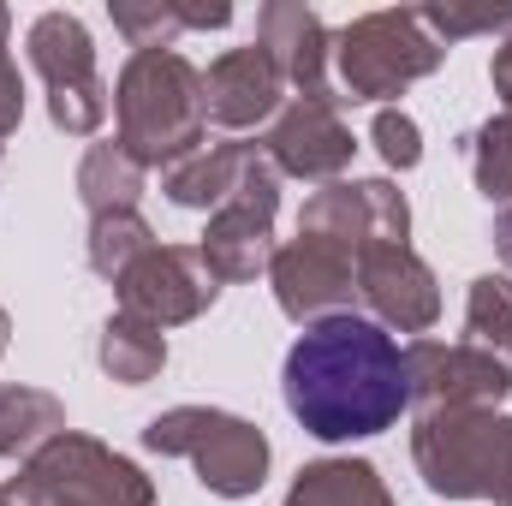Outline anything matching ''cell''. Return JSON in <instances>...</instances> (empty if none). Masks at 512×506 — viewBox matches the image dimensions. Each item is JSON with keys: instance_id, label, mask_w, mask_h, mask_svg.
Instances as JSON below:
<instances>
[{"instance_id": "cell-16", "label": "cell", "mask_w": 512, "mask_h": 506, "mask_svg": "<svg viewBox=\"0 0 512 506\" xmlns=\"http://www.w3.org/2000/svg\"><path fill=\"white\" fill-rule=\"evenodd\" d=\"M286 108V78L274 72V60L262 48H227L209 60L203 72V114L209 126H227V131H251L268 126L274 114Z\"/></svg>"}, {"instance_id": "cell-17", "label": "cell", "mask_w": 512, "mask_h": 506, "mask_svg": "<svg viewBox=\"0 0 512 506\" xmlns=\"http://www.w3.org/2000/svg\"><path fill=\"white\" fill-rule=\"evenodd\" d=\"M256 161H262V143H203L197 155H185V161H173V167L161 173V191H167L173 209H203V215H215L221 203L239 197V185L251 179Z\"/></svg>"}, {"instance_id": "cell-20", "label": "cell", "mask_w": 512, "mask_h": 506, "mask_svg": "<svg viewBox=\"0 0 512 506\" xmlns=\"http://www.w3.org/2000/svg\"><path fill=\"white\" fill-rule=\"evenodd\" d=\"M143 185H149V167L131 161L126 149H120V137H114V143H90L84 161H78V197H84L90 221H102V215H131L137 197H143Z\"/></svg>"}, {"instance_id": "cell-30", "label": "cell", "mask_w": 512, "mask_h": 506, "mask_svg": "<svg viewBox=\"0 0 512 506\" xmlns=\"http://www.w3.org/2000/svg\"><path fill=\"white\" fill-rule=\"evenodd\" d=\"M6 36H12V12L0 6V48H6Z\"/></svg>"}, {"instance_id": "cell-9", "label": "cell", "mask_w": 512, "mask_h": 506, "mask_svg": "<svg viewBox=\"0 0 512 506\" xmlns=\"http://www.w3.org/2000/svg\"><path fill=\"white\" fill-rule=\"evenodd\" d=\"M274 215H280V173L262 155L251 167V179L239 185V197L221 203L209 215L203 239H197V251L215 268L221 286H245L256 274H268V262H274Z\"/></svg>"}, {"instance_id": "cell-2", "label": "cell", "mask_w": 512, "mask_h": 506, "mask_svg": "<svg viewBox=\"0 0 512 506\" xmlns=\"http://www.w3.org/2000/svg\"><path fill=\"white\" fill-rule=\"evenodd\" d=\"M114 120L120 149L137 167H173L203 149L209 114H203V72L179 48H143L120 66L114 84Z\"/></svg>"}, {"instance_id": "cell-1", "label": "cell", "mask_w": 512, "mask_h": 506, "mask_svg": "<svg viewBox=\"0 0 512 506\" xmlns=\"http://www.w3.org/2000/svg\"><path fill=\"white\" fill-rule=\"evenodd\" d=\"M286 411L298 417L304 435L340 447V441H370L393 429L411 411V381H405V352L370 316H328L310 322L280 370Z\"/></svg>"}, {"instance_id": "cell-27", "label": "cell", "mask_w": 512, "mask_h": 506, "mask_svg": "<svg viewBox=\"0 0 512 506\" xmlns=\"http://www.w3.org/2000/svg\"><path fill=\"white\" fill-rule=\"evenodd\" d=\"M18 120H24V72H18V60L0 48V143L18 131Z\"/></svg>"}, {"instance_id": "cell-3", "label": "cell", "mask_w": 512, "mask_h": 506, "mask_svg": "<svg viewBox=\"0 0 512 506\" xmlns=\"http://www.w3.org/2000/svg\"><path fill=\"white\" fill-rule=\"evenodd\" d=\"M411 465L429 495L512 506V417H501V411H417Z\"/></svg>"}, {"instance_id": "cell-15", "label": "cell", "mask_w": 512, "mask_h": 506, "mask_svg": "<svg viewBox=\"0 0 512 506\" xmlns=\"http://www.w3.org/2000/svg\"><path fill=\"white\" fill-rule=\"evenodd\" d=\"M256 48L274 60L286 90L304 102H334V30L304 0H268L256 12Z\"/></svg>"}, {"instance_id": "cell-26", "label": "cell", "mask_w": 512, "mask_h": 506, "mask_svg": "<svg viewBox=\"0 0 512 506\" xmlns=\"http://www.w3.org/2000/svg\"><path fill=\"white\" fill-rule=\"evenodd\" d=\"M370 137H376L382 161L387 167H399V173H411V167L423 161V131H417V120H411L405 108H382L376 126H370Z\"/></svg>"}, {"instance_id": "cell-24", "label": "cell", "mask_w": 512, "mask_h": 506, "mask_svg": "<svg viewBox=\"0 0 512 506\" xmlns=\"http://www.w3.org/2000/svg\"><path fill=\"white\" fill-rule=\"evenodd\" d=\"M161 239H155V227L131 209V215H102V221H90V239H84V256H90V268L102 274V280H120L131 262L143 251H155Z\"/></svg>"}, {"instance_id": "cell-31", "label": "cell", "mask_w": 512, "mask_h": 506, "mask_svg": "<svg viewBox=\"0 0 512 506\" xmlns=\"http://www.w3.org/2000/svg\"><path fill=\"white\" fill-rule=\"evenodd\" d=\"M6 340H12V316L0 310V352H6Z\"/></svg>"}, {"instance_id": "cell-18", "label": "cell", "mask_w": 512, "mask_h": 506, "mask_svg": "<svg viewBox=\"0 0 512 506\" xmlns=\"http://www.w3.org/2000/svg\"><path fill=\"white\" fill-rule=\"evenodd\" d=\"M108 18L131 42V54H143V48H173L185 30L233 24V6L227 0H114Z\"/></svg>"}, {"instance_id": "cell-12", "label": "cell", "mask_w": 512, "mask_h": 506, "mask_svg": "<svg viewBox=\"0 0 512 506\" xmlns=\"http://www.w3.org/2000/svg\"><path fill=\"white\" fill-rule=\"evenodd\" d=\"M268 286H274V304L292 322L310 328V322H328V316L352 310V298H358V256L316 239V233H298V239L274 245Z\"/></svg>"}, {"instance_id": "cell-7", "label": "cell", "mask_w": 512, "mask_h": 506, "mask_svg": "<svg viewBox=\"0 0 512 506\" xmlns=\"http://www.w3.org/2000/svg\"><path fill=\"white\" fill-rule=\"evenodd\" d=\"M36 78L48 84V120L66 137H96L108 120V84L96 72V42L78 12H42L24 36Z\"/></svg>"}, {"instance_id": "cell-25", "label": "cell", "mask_w": 512, "mask_h": 506, "mask_svg": "<svg viewBox=\"0 0 512 506\" xmlns=\"http://www.w3.org/2000/svg\"><path fill=\"white\" fill-rule=\"evenodd\" d=\"M465 155H471V179H477V197L512 209V120L495 114L465 137Z\"/></svg>"}, {"instance_id": "cell-28", "label": "cell", "mask_w": 512, "mask_h": 506, "mask_svg": "<svg viewBox=\"0 0 512 506\" xmlns=\"http://www.w3.org/2000/svg\"><path fill=\"white\" fill-rule=\"evenodd\" d=\"M489 84H495V96L507 102V120H512V30L501 36V48H495V60H489Z\"/></svg>"}, {"instance_id": "cell-19", "label": "cell", "mask_w": 512, "mask_h": 506, "mask_svg": "<svg viewBox=\"0 0 512 506\" xmlns=\"http://www.w3.org/2000/svg\"><path fill=\"white\" fill-rule=\"evenodd\" d=\"M286 506H393L370 459H316L292 477Z\"/></svg>"}, {"instance_id": "cell-8", "label": "cell", "mask_w": 512, "mask_h": 506, "mask_svg": "<svg viewBox=\"0 0 512 506\" xmlns=\"http://www.w3.org/2000/svg\"><path fill=\"white\" fill-rule=\"evenodd\" d=\"M405 381L411 411H495L512 393V364L471 340H411Z\"/></svg>"}, {"instance_id": "cell-10", "label": "cell", "mask_w": 512, "mask_h": 506, "mask_svg": "<svg viewBox=\"0 0 512 506\" xmlns=\"http://www.w3.org/2000/svg\"><path fill=\"white\" fill-rule=\"evenodd\" d=\"M298 233H316L340 251L411 245V203L393 179H334L298 209Z\"/></svg>"}, {"instance_id": "cell-21", "label": "cell", "mask_w": 512, "mask_h": 506, "mask_svg": "<svg viewBox=\"0 0 512 506\" xmlns=\"http://www.w3.org/2000/svg\"><path fill=\"white\" fill-rule=\"evenodd\" d=\"M96 364L108 370V381L120 387H143L167 370V334L155 322H137V316H108L102 334H96Z\"/></svg>"}, {"instance_id": "cell-29", "label": "cell", "mask_w": 512, "mask_h": 506, "mask_svg": "<svg viewBox=\"0 0 512 506\" xmlns=\"http://www.w3.org/2000/svg\"><path fill=\"white\" fill-rule=\"evenodd\" d=\"M489 239H495V251H501V262H507V274H512V209L495 215V233Z\"/></svg>"}, {"instance_id": "cell-13", "label": "cell", "mask_w": 512, "mask_h": 506, "mask_svg": "<svg viewBox=\"0 0 512 506\" xmlns=\"http://www.w3.org/2000/svg\"><path fill=\"white\" fill-rule=\"evenodd\" d=\"M262 155L274 161V173L286 179H310V185H334L352 155H358V137L340 120V102H304L292 96L262 137Z\"/></svg>"}, {"instance_id": "cell-6", "label": "cell", "mask_w": 512, "mask_h": 506, "mask_svg": "<svg viewBox=\"0 0 512 506\" xmlns=\"http://www.w3.org/2000/svg\"><path fill=\"white\" fill-rule=\"evenodd\" d=\"M447 42L423 12H364L334 36V102H393L417 78L441 72Z\"/></svg>"}, {"instance_id": "cell-23", "label": "cell", "mask_w": 512, "mask_h": 506, "mask_svg": "<svg viewBox=\"0 0 512 506\" xmlns=\"http://www.w3.org/2000/svg\"><path fill=\"white\" fill-rule=\"evenodd\" d=\"M465 334H471V346H483L501 364H512V274H477L471 280Z\"/></svg>"}, {"instance_id": "cell-4", "label": "cell", "mask_w": 512, "mask_h": 506, "mask_svg": "<svg viewBox=\"0 0 512 506\" xmlns=\"http://www.w3.org/2000/svg\"><path fill=\"white\" fill-rule=\"evenodd\" d=\"M0 506H155V483L96 435L60 429L0 483Z\"/></svg>"}, {"instance_id": "cell-22", "label": "cell", "mask_w": 512, "mask_h": 506, "mask_svg": "<svg viewBox=\"0 0 512 506\" xmlns=\"http://www.w3.org/2000/svg\"><path fill=\"white\" fill-rule=\"evenodd\" d=\"M66 429V405L48 387H0V459H30Z\"/></svg>"}, {"instance_id": "cell-11", "label": "cell", "mask_w": 512, "mask_h": 506, "mask_svg": "<svg viewBox=\"0 0 512 506\" xmlns=\"http://www.w3.org/2000/svg\"><path fill=\"white\" fill-rule=\"evenodd\" d=\"M114 286H120V310L137 316V322H155L161 334L197 322L221 298V280H215V268L203 262L197 245H155V251L137 256Z\"/></svg>"}, {"instance_id": "cell-14", "label": "cell", "mask_w": 512, "mask_h": 506, "mask_svg": "<svg viewBox=\"0 0 512 506\" xmlns=\"http://www.w3.org/2000/svg\"><path fill=\"white\" fill-rule=\"evenodd\" d=\"M358 298L370 304V322L387 334H429L441 322V286L435 268L411 245H370L358 251Z\"/></svg>"}, {"instance_id": "cell-5", "label": "cell", "mask_w": 512, "mask_h": 506, "mask_svg": "<svg viewBox=\"0 0 512 506\" xmlns=\"http://www.w3.org/2000/svg\"><path fill=\"white\" fill-rule=\"evenodd\" d=\"M143 447L161 459H185L197 483L221 501H251L268 483V435L251 417L221 411V405H173L149 417Z\"/></svg>"}]
</instances>
